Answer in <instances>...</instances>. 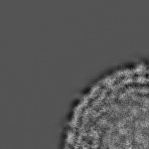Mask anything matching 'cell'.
<instances>
[{"mask_svg": "<svg viewBox=\"0 0 149 149\" xmlns=\"http://www.w3.org/2000/svg\"><path fill=\"white\" fill-rule=\"evenodd\" d=\"M102 85H100V83L98 84H97L91 90V92H90V93H88V97H90V100L91 98H93V97H95V95H97V93H100V88H102Z\"/></svg>", "mask_w": 149, "mask_h": 149, "instance_id": "6da1fadb", "label": "cell"}]
</instances>
